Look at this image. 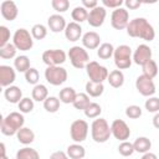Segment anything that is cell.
I'll return each instance as SVG.
<instances>
[{
	"label": "cell",
	"mask_w": 159,
	"mask_h": 159,
	"mask_svg": "<svg viewBox=\"0 0 159 159\" xmlns=\"http://www.w3.org/2000/svg\"><path fill=\"white\" fill-rule=\"evenodd\" d=\"M127 34L130 37H139L145 41H153L155 37L153 26L144 17H135L130 20L127 26Z\"/></svg>",
	"instance_id": "1"
},
{
	"label": "cell",
	"mask_w": 159,
	"mask_h": 159,
	"mask_svg": "<svg viewBox=\"0 0 159 159\" xmlns=\"http://www.w3.org/2000/svg\"><path fill=\"white\" fill-rule=\"evenodd\" d=\"M24 123L25 118L20 112H11L1 119V133L4 135H14L24 127Z\"/></svg>",
	"instance_id": "2"
},
{
	"label": "cell",
	"mask_w": 159,
	"mask_h": 159,
	"mask_svg": "<svg viewBox=\"0 0 159 159\" xmlns=\"http://www.w3.org/2000/svg\"><path fill=\"white\" fill-rule=\"evenodd\" d=\"M91 134H92V139L96 143H104L109 139L112 130L106 119L97 118L93 120V123L91 125Z\"/></svg>",
	"instance_id": "3"
},
{
	"label": "cell",
	"mask_w": 159,
	"mask_h": 159,
	"mask_svg": "<svg viewBox=\"0 0 159 159\" xmlns=\"http://www.w3.org/2000/svg\"><path fill=\"white\" fill-rule=\"evenodd\" d=\"M114 63L118 70L129 68L132 65V48L127 45H120L114 48Z\"/></svg>",
	"instance_id": "4"
},
{
	"label": "cell",
	"mask_w": 159,
	"mask_h": 159,
	"mask_svg": "<svg viewBox=\"0 0 159 159\" xmlns=\"http://www.w3.org/2000/svg\"><path fill=\"white\" fill-rule=\"evenodd\" d=\"M32 35L26 29H17L12 36V43L20 51H29L34 46Z\"/></svg>",
	"instance_id": "5"
},
{
	"label": "cell",
	"mask_w": 159,
	"mask_h": 159,
	"mask_svg": "<svg viewBox=\"0 0 159 159\" xmlns=\"http://www.w3.org/2000/svg\"><path fill=\"white\" fill-rule=\"evenodd\" d=\"M68 57L75 68H86V66L89 62L88 52L84 50V47L81 46H73L68 51Z\"/></svg>",
	"instance_id": "6"
},
{
	"label": "cell",
	"mask_w": 159,
	"mask_h": 159,
	"mask_svg": "<svg viewBox=\"0 0 159 159\" xmlns=\"http://www.w3.org/2000/svg\"><path fill=\"white\" fill-rule=\"evenodd\" d=\"M86 70H87V75L89 77V81L94 82V83H103V81L107 80L108 75H109L108 70L96 61L88 62V65L86 66Z\"/></svg>",
	"instance_id": "7"
},
{
	"label": "cell",
	"mask_w": 159,
	"mask_h": 159,
	"mask_svg": "<svg viewBox=\"0 0 159 159\" xmlns=\"http://www.w3.org/2000/svg\"><path fill=\"white\" fill-rule=\"evenodd\" d=\"M45 78L52 86H60L67 80V71L61 66H50L45 70Z\"/></svg>",
	"instance_id": "8"
},
{
	"label": "cell",
	"mask_w": 159,
	"mask_h": 159,
	"mask_svg": "<svg viewBox=\"0 0 159 159\" xmlns=\"http://www.w3.org/2000/svg\"><path fill=\"white\" fill-rule=\"evenodd\" d=\"M70 134L72 140H75L76 143H81L87 138L88 134V124L86 120L83 119H77L75 122H72L71 128H70Z\"/></svg>",
	"instance_id": "9"
},
{
	"label": "cell",
	"mask_w": 159,
	"mask_h": 159,
	"mask_svg": "<svg viewBox=\"0 0 159 159\" xmlns=\"http://www.w3.org/2000/svg\"><path fill=\"white\" fill-rule=\"evenodd\" d=\"M129 24V12L124 7H118L113 10L111 16V25L116 30H123L127 29Z\"/></svg>",
	"instance_id": "10"
},
{
	"label": "cell",
	"mask_w": 159,
	"mask_h": 159,
	"mask_svg": "<svg viewBox=\"0 0 159 159\" xmlns=\"http://www.w3.org/2000/svg\"><path fill=\"white\" fill-rule=\"evenodd\" d=\"M42 61L50 66H60L66 61V52L63 50H46L42 53Z\"/></svg>",
	"instance_id": "11"
},
{
	"label": "cell",
	"mask_w": 159,
	"mask_h": 159,
	"mask_svg": "<svg viewBox=\"0 0 159 159\" xmlns=\"http://www.w3.org/2000/svg\"><path fill=\"white\" fill-rule=\"evenodd\" d=\"M135 87L138 92L144 97H150L155 93V84L153 78H149L145 75H140L135 81Z\"/></svg>",
	"instance_id": "12"
},
{
	"label": "cell",
	"mask_w": 159,
	"mask_h": 159,
	"mask_svg": "<svg viewBox=\"0 0 159 159\" xmlns=\"http://www.w3.org/2000/svg\"><path fill=\"white\" fill-rule=\"evenodd\" d=\"M111 130L112 134L116 139L120 140V142H125L129 135H130V129L127 125V123L122 119H114L111 124Z\"/></svg>",
	"instance_id": "13"
},
{
	"label": "cell",
	"mask_w": 159,
	"mask_h": 159,
	"mask_svg": "<svg viewBox=\"0 0 159 159\" xmlns=\"http://www.w3.org/2000/svg\"><path fill=\"white\" fill-rule=\"evenodd\" d=\"M106 15H107V11H106V7L104 6H97L94 9H92L88 14V24L92 26V27H99L103 25L104 22V19H106Z\"/></svg>",
	"instance_id": "14"
},
{
	"label": "cell",
	"mask_w": 159,
	"mask_h": 159,
	"mask_svg": "<svg viewBox=\"0 0 159 159\" xmlns=\"http://www.w3.org/2000/svg\"><path fill=\"white\" fill-rule=\"evenodd\" d=\"M149 60H152V48L148 45H139L137 47V50L133 53V61L137 65L143 66L144 63H147Z\"/></svg>",
	"instance_id": "15"
},
{
	"label": "cell",
	"mask_w": 159,
	"mask_h": 159,
	"mask_svg": "<svg viewBox=\"0 0 159 159\" xmlns=\"http://www.w3.org/2000/svg\"><path fill=\"white\" fill-rule=\"evenodd\" d=\"M0 10H1V15L5 20L7 21H12L17 17V14H19V10H17V6L14 1L11 0H5L1 2L0 5Z\"/></svg>",
	"instance_id": "16"
},
{
	"label": "cell",
	"mask_w": 159,
	"mask_h": 159,
	"mask_svg": "<svg viewBox=\"0 0 159 159\" xmlns=\"http://www.w3.org/2000/svg\"><path fill=\"white\" fill-rule=\"evenodd\" d=\"M16 75L12 67L6 66V65H1L0 66V84L1 87H9L11 86V83L15 81Z\"/></svg>",
	"instance_id": "17"
},
{
	"label": "cell",
	"mask_w": 159,
	"mask_h": 159,
	"mask_svg": "<svg viewBox=\"0 0 159 159\" xmlns=\"http://www.w3.org/2000/svg\"><path fill=\"white\" fill-rule=\"evenodd\" d=\"M47 25L50 27V30L52 32H61V31H65L67 24H66V20L62 15L60 14H55V15H51L47 20Z\"/></svg>",
	"instance_id": "18"
},
{
	"label": "cell",
	"mask_w": 159,
	"mask_h": 159,
	"mask_svg": "<svg viewBox=\"0 0 159 159\" xmlns=\"http://www.w3.org/2000/svg\"><path fill=\"white\" fill-rule=\"evenodd\" d=\"M65 36L71 42L78 41L80 37L82 36V27H81V25L77 24V22H75V21L67 24V26L65 29Z\"/></svg>",
	"instance_id": "19"
},
{
	"label": "cell",
	"mask_w": 159,
	"mask_h": 159,
	"mask_svg": "<svg viewBox=\"0 0 159 159\" xmlns=\"http://www.w3.org/2000/svg\"><path fill=\"white\" fill-rule=\"evenodd\" d=\"M101 36L94 32V31H88L86 32L83 36H82V43H83V47L88 48V50H94V48H98L101 45Z\"/></svg>",
	"instance_id": "20"
},
{
	"label": "cell",
	"mask_w": 159,
	"mask_h": 159,
	"mask_svg": "<svg viewBox=\"0 0 159 159\" xmlns=\"http://www.w3.org/2000/svg\"><path fill=\"white\" fill-rule=\"evenodd\" d=\"M4 96H5L7 102L19 104V102L22 99V91L17 86H9V87H6Z\"/></svg>",
	"instance_id": "21"
},
{
	"label": "cell",
	"mask_w": 159,
	"mask_h": 159,
	"mask_svg": "<svg viewBox=\"0 0 159 159\" xmlns=\"http://www.w3.org/2000/svg\"><path fill=\"white\" fill-rule=\"evenodd\" d=\"M16 138L21 144H31L35 139V133L32 132V129L27 128V127H22L17 133H16Z\"/></svg>",
	"instance_id": "22"
},
{
	"label": "cell",
	"mask_w": 159,
	"mask_h": 159,
	"mask_svg": "<svg viewBox=\"0 0 159 159\" xmlns=\"http://www.w3.org/2000/svg\"><path fill=\"white\" fill-rule=\"evenodd\" d=\"M107 81L113 88H119L124 83V75L120 70H113L112 72H109Z\"/></svg>",
	"instance_id": "23"
},
{
	"label": "cell",
	"mask_w": 159,
	"mask_h": 159,
	"mask_svg": "<svg viewBox=\"0 0 159 159\" xmlns=\"http://www.w3.org/2000/svg\"><path fill=\"white\" fill-rule=\"evenodd\" d=\"M133 147H134V150L138 152V153H148L150 147H152V142L149 138L147 137H138L134 143H133Z\"/></svg>",
	"instance_id": "24"
},
{
	"label": "cell",
	"mask_w": 159,
	"mask_h": 159,
	"mask_svg": "<svg viewBox=\"0 0 159 159\" xmlns=\"http://www.w3.org/2000/svg\"><path fill=\"white\" fill-rule=\"evenodd\" d=\"M67 155L70 159H83L86 155V150L81 144H71L67 148Z\"/></svg>",
	"instance_id": "25"
},
{
	"label": "cell",
	"mask_w": 159,
	"mask_h": 159,
	"mask_svg": "<svg viewBox=\"0 0 159 159\" xmlns=\"http://www.w3.org/2000/svg\"><path fill=\"white\" fill-rule=\"evenodd\" d=\"M104 91V86L103 83H94L88 81L86 83V93L91 97H99Z\"/></svg>",
	"instance_id": "26"
},
{
	"label": "cell",
	"mask_w": 159,
	"mask_h": 159,
	"mask_svg": "<svg viewBox=\"0 0 159 159\" xmlns=\"http://www.w3.org/2000/svg\"><path fill=\"white\" fill-rule=\"evenodd\" d=\"M32 99L37 102H43L48 97V89L43 84H36L32 89Z\"/></svg>",
	"instance_id": "27"
},
{
	"label": "cell",
	"mask_w": 159,
	"mask_h": 159,
	"mask_svg": "<svg viewBox=\"0 0 159 159\" xmlns=\"http://www.w3.org/2000/svg\"><path fill=\"white\" fill-rule=\"evenodd\" d=\"M113 53H114V47H113V45L109 43V42L102 43V45L98 47V50H97V56H98L99 58H102V60H108L109 57L113 56Z\"/></svg>",
	"instance_id": "28"
},
{
	"label": "cell",
	"mask_w": 159,
	"mask_h": 159,
	"mask_svg": "<svg viewBox=\"0 0 159 159\" xmlns=\"http://www.w3.org/2000/svg\"><path fill=\"white\" fill-rule=\"evenodd\" d=\"M88 14L89 12L87 11L86 7H83V6H76L72 10L71 16H72V19H73L75 22L80 24V22H83V21H86L88 19Z\"/></svg>",
	"instance_id": "29"
},
{
	"label": "cell",
	"mask_w": 159,
	"mask_h": 159,
	"mask_svg": "<svg viewBox=\"0 0 159 159\" xmlns=\"http://www.w3.org/2000/svg\"><path fill=\"white\" fill-rule=\"evenodd\" d=\"M76 96H77V93L72 87H65L63 89L60 91V101L62 103H66V104L73 103Z\"/></svg>",
	"instance_id": "30"
},
{
	"label": "cell",
	"mask_w": 159,
	"mask_h": 159,
	"mask_svg": "<svg viewBox=\"0 0 159 159\" xmlns=\"http://www.w3.org/2000/svg\"><path fill=\"white\" fill-rule=\"evenodd\" d=\"M89 96L87 94V93H77V96H76V98H75V101H73V107L76 108V109H82V111H84L88 106H89Z\"/></svg>",
	"instance_id": "31"
},
{
	"label": "cell",
	"mask_w": 159,
	"mask_h": 159,
	"mask_svg": "<svg viewBox=\"0 0 159 159\" xmlns=\"http://www.w3.org/2000/svg\"><path fill=\"white\" fill-rule=\"evenodd\" d=\"M16 159H40V155L36 149L25 147L16 153Z\"/></svg>",
	"instance_id": "32"
},
{
	"label": "cell",
	"mask_w": 159,
	"mask_h": 159,
	"mask_svg": "<svg viewBox=\"0 0 159 159\" xmlns=\"http://www.w3.org/2000/svg\"><path fill=\"white\" fill-rule=\"evenodd\" d=\"M14 66L15 70H17L19 72H26L27 70H30V60L27 56L22 55V56H17L14 60Z\"/></svg>",
	"instance_id": "33"
},
{
	"label": "cell",
	"mask_w": 159,
	"mask_h": 159,
	"mask_svg": "<svg viewBox=\"0 0 159 159\" xmlns=\"http://www.w3.org/2000/svg\"><path fill=\"white\" fill-rule=\"evenodd\" d=\"M60 98H57V97H53V96H51V97H47L45 101H43V108L47 111V112H50V113H55V112H57L58 109H60Z\"/></svg>",
	"instance_id": "34"
},
{
	"label": "cell",
	"mask_w": 159,
	"mask_h": 159,
	"mask_svg": "<svg viewBox=\"0 0 159 159\" xmlns=\"http://www.w3.org/2000/svg\"><path fill=\"white\" fill-rule=\"evenodd\" d=\"M142 68H143V75L148 76L149 78H154L158 75V65L153 60H149L147 63H144Z\"/></svg>",
	"instance_id": "35"
},
{
	"label": "cell",
	"mask_w": 159,
	"mask_h": 159,
	"mask_svg": "<svg viewBox=\"0 0 159 159\" xmlns=\"http://www.w3.org/2000/svg\"><path fill=\"white\" fill-rule=\"evenodd\" d=\"M16 50H17V48L15 47V45L9 42V43H6L5 46L0 47V57L4 58V60H10V58L15 57Z\"/></svg>",
	"instance_id": "36"
},
{
	"label": "cell",
	"mask_w": 159,
	"mask_h": 159,
	"mask_svg": "<svg viewBox=\"0 0 159 159\" xmlns=\"http://www.w3.org/2000/svg\"><path fill=\"white\" fill-rule=\"evenodd\" d=\"M31 35H32V37L35 40H42L47 35V29L42 24H36L31 29Z\"/></svg>",
	"instance_id": "37"
},
{
	"label": "cell",
	"mask_w": 159,
	"mask_h": 159,
	"mask_svg": "<svg viewBox=\"0 0 159 159\" xmlns=\"http://www.w3.org/2000/svg\"><path fill=\"white\" fill-rule=\"evenodd\" d=\"M83 112H84V116H86L87 118H97V117L101 114L102 108H101V106H99L98 103L91 102L89 106H88Z\"/></svg>",
	"instance_id": "38"
},
{
	"label": "cell",
	"mask_w": 159,
	"mask_h": 159,
	"mask_svg": "<svg viewBox=\"0 0 159 159\" xmlns=\"http://www.w3.org/2000/svg\"><path fill=\"white\" fill-rule=\"evenodd\" d=\"M25 80H26V82L27 83H30V84H39L37 82H39V80H40V73H39V71L36 70V68H34V67H31L30 70H27L26 72H25Z\"/></svg>",
	"instance_id": "39"
},
{
	"label": "cell",
	"mask_w": 159,
	"mask_h": 159,
	"mask_svg": "<svg viewBox=\"0 0 159 159\" xmlns=\"http://www.w3.org/2000/svg\"><path fill=\"white\" fill-rule=\"evenodd\" d=\"M17 106H19V109H20L21 113H30L34 109V99L29 98V97H25L19 102Z\"/></svg>",
	"instance_id": "40"
},
{
	"label": "cell",
	"mask_w": 159,
	"mask_h": 159,
	"mask_svg": "<svg viewBox=\"0 0 159 159\" xmlns=\"http://www.w3.org/2000/svg\"><path fill=\"white\" fill-rule=\"evenodd\" d=\"M118 152H119V154L123 155V157H129V155H132L135 150H134L133 143L125 140V142H122V143L119 144V147H118Z\"/></svg>",
	"instance_id": "41"
},
{
	"label": "cell",
	"mask_w": 159,
	"mask_h": 159,
	"mask_svg": "<svg viewBox=\"0 0 159 159\" xmlns=\"http://www.w3.org/2000/svg\"><path fill=\"white\" fill-rule=\"evenodd\" d=\"M145 109L150 113L159 112V98L158 97H149L145 101Z\"/></svg>",
	"instance_id": "42"
},
{
	"label": "cell",
	"mask_w": 159,
	"mask_h": 159,
	"mask_svg": "<svg viewBox=\"0 0 159 159\" xmlns=\"http://www.w3.org/2000/svg\"><path fill=\"white\" fill-rule=\"evenodd\" d=\"M51 5L57 12H65L70 7V1L68 0H52Z\"/></svg>",
	"instance_id": "43"
},
{
	"label": "cell",
	"mask_w": 159,
	"mask_h": 159,
	"mask_svg": "<svg viewBox=\"0 0 159 159\" xmlns=\"http://www.w3.org/2000/svg\"><path fill=\"white\" fill-rule=\"evenodd\" d=\"M125 116H127L128 118L137 119V118H139V117L142 116V108H140L139 106H135V104L129 106V107H127V109H125Z\"/></svg>",
	"instance_id": "44"
},
{
	"label": "cell",
	"mask_w": 159,
	"mask_h": 159,
	"mask_svg": "<svg viewBox=\"0 0 159 159\" xmlns=\"http://www.w3.org/2000/svg\"><path fill=\"white\" fill-rule=\"evenodd\" d=\"M9 40H10V30L6 26L1 25L0 26V47L9 43Z\"/></svg>",
	"instance_id": "45"
},
{
	"label": "cell",
	"mask_w": 159,
	"mask_h": 159,
	"mask_svg": "<svg viewBox=\"0 0 159 159\" xmlns=\"http://www.w3.org/2000/svg\"><path fill=\"white\" fill-rule=\"evenodd\" d=\"M102 4L104 7H112L116 10V9L120 7L124 4V1L123 0H102Z\"/></svg>",
	"instance_id": "46"
},
{
	"label": "cell",
	"mask_w": 159,
	"mask_h": 159,
	"mask_svg": "<svg viewBox=\"0 0 159 159\" xmlns=\"http://www.w3.org/2000/svg\"><path fill=\"white\" fill-rule=\"evenodd\" d=\"M82 6L86 7L87 10L88 9L92 10V9H94V7L98 6V1L97 0H82Z\"/></svg>",
	"instance_id": "47"
},
{
	"label": "cell",
	"mask_w": 159,
	"mask_h": 159,
	"mask_svg": "<svg viewBox=\"0 0 159 159\" xmlns=\"http://www.w3.org/2000/svg\"><path fill=\"white\" fill-rule=\"evenodd\" d=\"M50 159H70V157L67 155V153H65L62 150H57L50 155Z\"/></svg>",
	"instance_id": "48"
},
{
	"label": "cell",
	"mask_w": 159,
	"mask_h": 159,
	"mask_svg": "<svg viewBox=\"0 0 159 159\" xmlns=\"http://www.w3.org/2000/svg\"><path fill=\"white\" fill-rule=\"evenodd\" d=\"M124 5L130 10H135L142 5V2L138 0H127V1H124Z\"/></svg>",
	"instance_id": "49"
},
{
	"label": "cell",
	"mask_w": 159,
	"mask_h": 159,
	"mask_svg": "<svg viewBox=\"0 0 159 159\" xmlns=\"http://www.w3.org/2000/svg\"><path fill=\"white\" fill-rule=\"evenodd\" d=\"M142 159H158V157H157L154 153H150V152H148V153H144V154H143Z\"/></svg>",
	"instance_id": "50"
},
{
	"label": "cell",
	"mask_w": 159,
	"mask_h": 159,
	"mask_svg": "<svg viewBox=\"0 0 159 159\" xmlns=\"http://www.w3.org/2000/svg\"><path fill=\"white\" fill-rule=\"evenodd\" d=\"M153 125L157 128V129H159V112L154 116V118H153Z\"/></svg>",
	"instance_id": "51"
},
{
	"label": "cell",
	"mask_w": 159,
	"mask_h": 159,
	"mask_svg": "<svg viewBox=\"0 0 159 159\" xmlns=\"http://www.w3.org/2000/svg\"><path fill=\"white\" fill-rule=\"evenodd\" d=\"M0 149H1V155H0V157H5V155H6V154H5L6 150H5V144H4V143L0 144Z\"/></svg>",
	"instance_id": "52"
},
{
	"label": "cell",
	"mask_w": 159,
	"mask_h": 159,
	"mask_svg": "<svg viewBox=\"0 0 159 159\" xmlns=\"http://www.w3.org/2000/svg\"><path fill=\"white\" fill-rule=\"evenodd\" d=\"M0 159H9V158H7L6 155H5V157H0Z\"/></svg>",
	"instance_id": "53"
}]
</instances>
